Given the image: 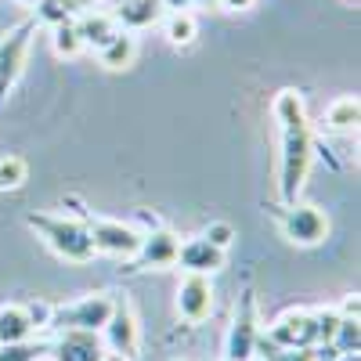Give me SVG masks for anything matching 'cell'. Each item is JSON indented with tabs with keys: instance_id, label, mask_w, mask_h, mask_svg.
<instances>
[{
	"instance_id": "28",
	"label": "cell",
	"mask_w": 361,
	"mask_h": 361,
	"mask_svg": "<svg viewBox=\"0 0 361 361\" xmlns=\"http://www.w3.org/2000/svg\"><path fill=\"white\" fill-rule=\"evenodd\" d=\"M25 314H29V322H33V329L51 322V307H47V304H33V307H25Z\"/></svg>"
},
{
	"instance_id": "7",
	"label": "cell",
	"mask_w": 361,
	"mask_h": 361,
	"mask_svg": "<svg viewBox=\"0 0 361 361\" xmlns=\"http://www.w3.org/2000/svg\"><path fill=\"white\" fill-rule=\"evenodd\" d=\"M112 311H116V304H112L109 296H87V300H80L76 307H69V311L62 314V322H66V329H83V333H102L105 322L112 318Z\"/></svg>"
},
{
	"instance_id": "2",
	"label": "cell",
	"mask_w": 361,
	"mask_h": 361,
	"mask_svg": "<svg viewBox=\"0 0 361 361\" xmlns=\"http://www.w3.org/2000/svg\"><path fill=\"white\" fill-rule=\"evenodd\" d=\"M29 224H33L40 235H44V243L58 253V257H66V260H90L94 257V243H90V228L80 224V221H62V217H29Z\"/></svg>"
},
{
	"instance_id": "15",
	"label": "cell",
	"mask_w": 361,
	"mask_h": 361,
	"mask_svg": "<svg viewBox=\"0 0 361 361\" xmlns=\"http://www.w3.org/2000/svg\"><path fill=\"white\" fill-rule=\"evenodd\" d=\"M29 333H33V322H29L25 307H0V347L25 343Z\"/></svg>"
},
{
	"instance_id": "5",
	"label": "cell",
	"mask_w": 361,
	"mask_h": 361,
	"mask_svg": "<svg viewBox=\"0 0 361 361\" xmlns=\"http://www.w3.org/2000/svg\"><path fill=\"white\" fill-rule=\"evenodd\" d=\"M282 228H286V238L296 246H318L329 235V221L318 206H293L282 221Z\"/></svg>"
},
{
	"instance_id": "27",
	"label": "cell",
	"mask_w": 361,
	"mask_h": 361,
	"mask_svg": "<svg viewBox=\"0 0 361 361\" xmlns=\"http://www.w3.org/2000/svg\"><path fill=\"white\" fill-rule=\"evenodd\" d=\"M314 354H318L314 347H300V350H279V354H271V361H318Z\"/></svg>"
},
{
	"instance_id": "9",
	"label": "cell",
	"mask_w": 361,
	"mask_h": 361,
	"mask_svg": "<svg viewBox=\"0 0 361 361\" xmlns=\"http://www.w3.org/2000/svg\"><path fill=\"white\" fill-rule=\"evenodd\" d=\"M177 260H180V267H185L188 275H214L217 267H224V253L217 246H209L202 235L199 238H188V243H180Z\"/></svg>"
},
{
	"instance_id": "32",
	"label": "cell",
	"mask_w": 361,
	"mask_h": 361,
	"mask_svg": "<svg viewBox=\"0 0 361 361\" xmlns=\"http://www.w3.org/2000/svg\"><path fill=\"white\" fill-rule=\"evenodd\" d=\"M102 361H127V357H119V354H105Z\"/></svg>"
},
{
	"instance_id": "25",
	"label": "cell",
	"mask_w": 361,
	"mask_h": 361,
	"mask_svg": "<svg viewBox=\"0 0 361 361\" xmlns=\"http://www.w3.org/2000/svg\"><path fill=\"white\" fill-rule=\"evenodd\" d=\"M340 311H318L314 314V329H318V343H333L336 336V325H340Z\"/></svg>"
},
{
	"instance_id": "3",
	"label": "cell",
	"mask_w": 361,
	"mask_h": 361,
	"mask_svg": "<svg viewBox=\"0 0 361 361\" xmlns=\"http://www.w3.org/2000/svg\"><path fill=\"white\" fill-rule=\"evenodd\" d=\"M90 243H94V253L137 257L141 235H137L130 224H123V221H94V224H90Z\"/></svg>"
},
{
	"instance_id": "19",
	"label": "cell",
	"mask_w": 361,
	"mask_h": 361,
	"mask_svg": "<svg viewBox=\"0 0 361 361\" xmlns=\"http://www.w3.org/2000/svg\"><path fill=\"white\" fill-rule=\"evenodd\" d=\"M357 116H361V105H357V98H336L333 105H329V127L333 130H350L354 123H357Z\"/></svg>"
},
{
	"instance_id": "33",
	"label": "cell",
	"mask_w": 361,
	"mask_h": 361,
	"mask_svg": "<svg viewBox=\"0 0 361 361\" xmlns=\"http://www.w3.org/2000/svg\"><path fill=\"white\" fill-rule=\"evenodd\" d=\"M22 4H40V0H22Z\"/></svg>"
},
{
	"instance_id": "16",
	"label": "cell",
	"mask_w": 361,
	"mask_h": 361,
	"mask_svg": "<svg viewBox=\"0 0 361 361\" xmlns=\"http://www.w3.org/2000/svg\"><path fill=\"white\" fill-rule=\"evenodd\" d=\"M98 54H102V66L105 69H127L134 62V54H137V44H134L130 33H116Z\"/></svg>"
},
{
	"instance_id": "22",
	"label": "cell",
	"mask_w": 361,
	"mask_h": 361,
	"mask_svg": "<svg viewBox=\"0 0 361 361\" xmlns=\"http://www.w3.org/2000/svg\"><path fill=\"white\" fill-rule=\"evenodd\" d=\"M40 18L47 25H62V22H73V11H76V0H40Z\"/></svg>"
},
{
	"instance_id": "6",
	"label": "cell",
	"mask_w": 361,
	"mask_h": 361,
	"mask_svg": "<svg viewBox=\"0 0 361 361\" xmlns=\"http://www.w3.org/2000/svg\"><path fill=\"white\" fill-rule=\"evenodd\" d=\"M209 311H214V289L206 275H188L177 289V314L185 322H202Z\"/></svg>"
},
{
	"instance_id": "26",
	"label": "cell",
	"mask_w": 361,
	"mask_h": 361,
	"mask_svg": "<svg viewBox=\"0 0 361 361\" xmlns=\"http://www.w3.org/2000/svg\"><path fill=\"white\" fill-rule=\"evenodd\" d=\"M0 361H37V347H29V343H8V347H0Z\"/></svg>"
},
{
	"instance_id": "21",
	"label": "cell",
	"mask_w": 361,
	"mask_h": 361,
	"mask_svg": "<svg viewBox=\"0 0 361 361\" xmlns=\"http://www.w3.org/2000/svg\"><path fill=\"white\" fill-rule=\"evenodd\" d=\"M54 51L62 54V58H76V54L83 51V40H80V33H76L73 22L54 25Z\"/></svg>"
},
{
	"instance_id": "11",
	"label": "cell",
	"mask_w": 361,
	"mask_h": 361,
	"mask_svg": "<svg viewBox=\"0 0 361 361\" xmlns=\"http://www.w3.org/2000/svg\"><path fill=\"white\" fill-rule=\"evenodd\" d=\"M177 235L173 231H152V235H141V264L145 267H166V264H177Z\"/></svg>"
},
{
	"instance_id": "13",
	"label": "cell",
	"mask_w": 361,
	"mask_h": 361,
	"mask_svg": "<svg viewBox=\"0 0 361 361\" xmlns=\"http://www.w3.org/2000/svg\"><path fill=\"white\" fill-rule=\"evenodd\" d=\"M25 47H29V25L25 29H15V33L0 44V90H4L18 76V69L25 62Z\"/></svg>"
},
{
	"instance_id": "8",
	"label": "cell",
	"mask_w": 361,
	"mask_h": 361,
	"mask_svg": "<svg viewBox=\"0 0 361 361\" xmlns=\"http://www.w3.org/2000/svg\"><path fill=\"white\" fill-rule=\"evenodd\" d=\"M105 347L98 333H83V329H66V336L54 343V361H102Z\"/></svg>"
},
{
	"instance_id": "4",
	"label": "cell",
	"mask_w": 361,
	"mask_h": 361,
	"mask_svg": "<svg viewBox=\"0 0 361 361\" xmlns=\"http://www.w3.org/2000/svg\"><path fill=\"white\" fill-rule=\"evenodd\" d=\"M271 343L279 350H300V347H311L318 343V329H314V314L307 311H289L282 314L275 325H271Z\"/></svg>"
},
{
	"instance_id": "18",
	"label": "cell",
	"mask_w": 361,
	"mask_h": 361,
	"mask_svg": "<svg viewBox=\"0 0 361 361\" xmlns=\"http://www.w3.org/2000/svg\"><path fill=\"white\" fill-rule=\"evenodd\" d=\"M195 33H199V22H195L192 11H173L166 18V40L170 44H192Z\"/></svg>"
},
{
	"instance_id": "1",
	"label": "cell",
	"mask_w": 361,
	"mask_h": 361,
	"mask_svg": "<svg viewBox=\"0 0 361 361\" xmlns=\"http://www.w3.org/2000/svg\"><path fill=\"white\" fill-rule=\"evenodd\" d=\"M275 116L282 119V199H296L300 185L307 177L311 166V134H307V116H304V102L296 90H282L275 102Z\"/></svg>"
},
{
	"instance_id": "10",
	"label": "cell",
	"mask_w": 361,
	"mask_h": 361,
	"mask_svg": "<svg viewBox=\"0 0 361 361\" xmlns=\"http://www.w3.org/2000/svg\"><path fill=\"white\" fill-rule=\"evenodd\" d=\"M102 333H105V343H109L119 357H130V354L137 350V322H134V314H130L127 307H116Z\"/></svg>"
},
{
	"instance_id": "20",
	"label": "cell",
	"mask_w": 361,
	"mask_h": 361,
	"mask_svg": "<svg viewBox=\"0 0 361 361\" xmlns=\"http://www.w3.org/2000/svg\"><path fill=\"white\" fill-rule=\"evenodd\" d=\"M333 343H336V354H357V347H361V325H357V318H340Z\"/></svg>"
},
{
	"instance_id": "17",
	"label": "cell",
	"mask_w": 361,
	"mask_h": 361,
	"mask_svg": "<svg viewBox=\"0 0 361 361\" xmlns=\"http://www.w3.org/2000/svg\"><path fill=\"white\" fill-rule=\"evenodd\" d=\"M116 18L123 25H134V29L152 25L159 18V0H123L119 11H116Z\"/></svg>"
},
{
	"instance_id": "23",
	"label": "cell",
	"mask_w": 361,
	"mask_h": 361,
	"mask_svg": "<svg viewBox=\"0 0 361 361\" xmlns=\"http://www.w3.org/2000/svg\"><path fill=\"white\" fill-rule=\"evenodd\" d=\"M22 180H25V163L18 156H4V159H0V192L22 188Z\"/></svg>"
},
{
	"instance_id": "31",
	"label": "cell",
	"mask_w": 361,
	"mask_h": 361,
	"mask_svg": "<svg viewBox=\"0 0 361 361\" xmlns=\"http://www.w3.org/2000/svg\"><path fill=\"white\" fill-rule=\"evenodd\" d=\"M333 361H357V354H336Z\"/></svg>"
},
{
	"instance_id": "30",
	"label": "cell",
	"mask_w": 361,
	"mask_h": 361,
	"mask_svg": "<svg viewBox=\"0 0 361 361\" xmlns=\"http://www.w3.org/2000/svg\"><path fill=\"white\" fill-rule=\"evenodd\" d=\"M159 4H166V8H173V11H188L192 0H159Z\"/></svg>"
},
{
	"instance_id": "14",
	"label": "cell",
	"mask_w": 361,
	"mask_h": 361,
	"mask_svg": "<svg viewBox=\"0 0 361 361\" xmlns=\"http://www.w3.org/2000/svg\"><path fill=\"white\" fill-rule=\"evenodd\" d=\"M76 33H80V40H83V47H105L119 29H116V22L109 18V15H83L80 22H76Z\"/></svg>"
},
{
	"instance_id": "24",
	"label": "cell",
	"mask_w": 361,
	"mask_h": 361,
	"mask_svg": "<svg viewBox=\"0 0 361 361\" xmlns=\"http://www.w3.org/2000/svg\"><path fill=\"white\" fill-rule=\"evenodd\" d=\"M202 238H206L209 246H217V250L224 253V250L235 243V228H231V224H224V221H214V224L206 228V235H202Z\"/></svg>"
},
{
	"instance_id": "29",
	"label": "cell",
	"mask_w": 361,
	"mask_h": 361,
	"mask_svg": "<svg viewBox=\"0 0 361 361\" xmlns=\"http://www.w3.org/2000/svg\"><path fill=\"white\" fill-rule=\"evenodd\" d=\"M221 4H224V8H231V11H243V8H250V4H253V0H221Z\"/></svg>"
},
{
	"instance_id": "34",
	"label": "cell",
	"mask_w": 361,
	"mask_h": 361,
	"mask_svg": "<svg viewBox=\"0 0 361 361\" xmlns=\"http://www.w3.org/2000/svg\"><path fill=\"white\" fill-rule=\"evenodd\" d=\"M202 4H214V0H202Z\"/></svg>"
},
{
	"instance_id": "12",
	"label": "cell",
	"mask_w": 361,
	"mask_h": 361,
	"mask_svg": "<svg viewBox=\"0 0 361 361\" xmlns=\"http://www.w3.org/2000/svg\"><path fill=\"white\" fill-rule=\"evenodd\" d=\"M253 354H257V325H253V304L246 300V311L228 336V361H250Z\"/></svg>"
}]
</instances>
